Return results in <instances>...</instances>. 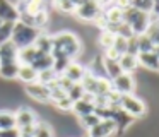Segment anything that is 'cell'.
<instances>
[{"label":"cell","instance_id":"obj_29","mask_svg":"<svg viewBox=\"0 0 159 137\" xmlns=\"http://www.w3.org/2000/svg\"><path fill=\"white\" fill-rule=\"evenodd\" d=\"M57 77H58V74H57L53 68H48V70L38 72V82H41V84H45V86L53 84V82L57 81Z\"/></svg>","mask_w":159,"mask_h":137},{"label":"cell","instance_id":"obj_27","mask_svg":"<svg viewBox=\"0 0 159 137\" xmlns=\"http://www.w3.org/2000/svg\"><path fill=\"white\" fill-rule=\"evenodd\" d=\"M156 3L157 2H154V0H135V2H130V7H134L139 12H144V14H149V16H151V12L156 7Z\"/></svg>","mask_w":159,"mask_h":137},{"label":"cell","instance_id":"obj_12","mask_svg":"<svg viewBox=\"0 0 159 137\" xmlns=\"http://www.w3.org/2000/svg\"><path fill=\"white\" fill-rule=\"evenodd\" d=\"M34 50L38 51V53H43V55H52V50H53V38L52 34H48L46 31H41V33L38 34V38H36L34 41Z\"/></svg>","mask_w":159,"mask_h":137},{"label":"cell","instance_id":"obj_24","mask_svg":"<svg viewBox=\"0 0 159 137\" xmlns=\"http://www.w3.org/2000/svg\"><path fill=\"white\" fill-rule=\"evenodd\" d=\"M31 67L34 68L36 72H43V70H48V68H53V57L52 55H43L41 53L31 64Z\"/></svg>","mask_w":159,"mask_h":137},{"label":"cell","instance_id":"obj_37","mask_svg":"<svg viewBox=\"0 0 159 137\" xmlns=\"http://www.w3.org/2000/svg\"><path fill=\"white\" fill-rule=\"evenodd\" d=\"M0 24H2V21H0Z\"/></svg>","mask_w":159,"mask_h":137},{"label":"cell","instance_id":"obj_35","mask_svg":"<svg viewBox=\"0 0 159 137\" xmlns=\"http://www.w3.org/2000/svg\"><path fill=\"white\" fill-rule=\"evenodd\" d=\"M94 26H96L99 31H104V29L108 27V19H106V16H104L103 12H101L99 16L94 19Z\"/></svg>","mask_w":159,"mask_h":137},{"label":"cell","instance_id":"obj_20","mask_svg":"<svg viewBox=\"0 0 159 137\" xmlns=\"http://www.w3.org/2000/svg\"><path fill=\"white\" fill-rule=\"evenodd\" d=\"M41 53L34 50V46H28V48H22V50L17 51V64L19 65H31L36 58L39 57Z\"/></svg>","mask_w":159,"mask_h":137},{"label":"cell","instance_id":"obj_7","mask_svg":"<svg viewBox=\"0 0 159 137\" xmlns=\"http://www.w3.org/2000/svg\"><path fill=\"white\" fill-rule=\"evenodd\" d=\"M14 118H16V127L19 130L21 129H26V127H31V125H36L39 122L38 120V115L33 111L31 106H26V105H19L14 111Z\"/></svg>","mask_w":159,"mask_h":137},{"label":"cell","instance_id":"obj_22","mask_svg":"<svg viewBox=\"0 0 159 137\" xmlns=\"http://www.w3.org/2000/svg\"><path fill=\"white\" fill-rule=\"evenodd\" d=\"M48 10V3L43 2V0H29L26 2V7H24V12L26 16H38V14Z\"/></svg>","mask_w":159,"mask_h":137},{"label":"cell","instance_id":"obj_32","mask_svg":"<svg viewBox=\"0 0 159 137\" xmlns=\"http://www.w3.org/2000/svg\"><path fill=\"white\" fill-rule=\"evenodd\" d=\"M127 40L128 38H123V36H116L115 38V43H113V50L116 51L118 57H121V55L127 53Z\"/></svg>","mask_w":159,"mask_h":137},{"label":"cell","instance_id":"obj_28","mask_svg":"<svg viewBox=\"0 0 159 137\" xmlns=\"http://www.w3.org/2000/svg\"><path fill=\"white\" fill-rule=\"evenodd\" d=\"M33 137H55V130L48 122H38Z\"/></svg>","mask_w":159,"mask_h":137},{"label":"cell","instance_id":"obj_10","mask_svg":"<svg viewBox=\"0 0 159 137\" xmlns=\"http://www.w3.org/2000/svg\"><path fill=\"white\" fill-rule=\"evenodd\" d=\"M86 72H87V68H86V65H84L82 62L72 60L69 64V67H67L60 75H63V77L69 79L70 82H74V84H79V82L82 81V77L86 75Z\"/></svg>","mask_w":159,"mask_h":137},{"label":"cell","instance_id":"obj_39","mask_svg":"<svg viewBox=\"0 0 159 137\" xmlns=\"http://www.w3.org/2000/svg\"><path fill=\"white\" fill-rule=\"evenodd\" d=\"M84 137H86V135H84Z\"/></svg>","mask_w":159,"mask_h":137},{"label":"cell","instance_id":"obj_19","mask_svg":"<svg viewBox=\"0 0 159 137\" xmlns=\"http://www.w3.org/2000/svg\"><path fill=\"white\" fill-rule=\"evenodd\" d=\"M17 70H19V64H17V62L0 64V79L5 81V82L16 81V77H17Z\"/></svg>","mask_w":159,"mask_h":137},{"label":"cell","instance_id":"obj_33","mask_svg":"<svg viewBox=\"0 0 159 137\" xmlns=\"http://www.w3.org/2000/svg\"><path fill=\"white\" fill-rule=\"evenodd\" d=\"M53 106H55V110L58 113H70V110H72V101L69 99V96H65L63 99H60V101H57V103H53Z\"/></svg>","mask_w":159,"mask_h":137},{"label":"cell","instance_id":"obj_18","mask_svg":"<svg viewBox=\"0 0 159 137\" xmlns=\"http://www.w3.org/2000/svg\"><path fill=\"white\" fill-rule=\"evenodd\" d=\"M93 111H94V103L86 101V99H77V101H74L72 103V110H70V113L75 115L77 118H82V116H86V115H91Z\"/></svg>","mask_w":159,"mask_h":137},{"label":"cell","instance_id":"obj_38","mask_svg":"<svg viewBox=\"0 0 159 137\" xmlns=\"http://www.w3.org/2000/svg\"><path fill=\"white\" fill-rule=\"evenodd\" d=\"M21 137H24V135H21Z\"/></svg>","mask_w":159,"mask_h":137},{"label":"cell","instance_id":"obj_21","mask_svg":"<svg viewBox=\"0 0 159 137\" xmlns=\"http://www.w3.org/2000/svg\"><path fill=\"white\" fill-rule=\"evenodd\" d=\"M151 51H159V46L152 43V40L145 34L137 36V53H151Z\"/></svg>","mask_w":159,"mask_h":137},{"label":"cell","instance_id":"obj_25","mask_svg":"<svg viewBox=\"0 0 159 137\" xmlns=\"http://www.w3.org/2000/svg\"><path fill=\"white\" fill-rule=\"evenodd\" d=\"M103 67H104V74H106V77L110 81H113L118 75H121L118 60H106V58H103Z\"/></svg>","mask_w":159,"mask_h":137},{"label":"cell","instance_id":"obj_23","mask_svg":"<svg viewBox=\"0 0 159 137\" xmlns=\"http://www.w3.org/2000/svg\"><path fill=\"white\" fill-rule=\"evenodd\" d=\"M14 127H16L14 111H11L7 108H0V130L14 129Z\"/></svg>","mask_w":159,"mask_h":137},{"label":"cell","instance_id":"obj_1","mask_svg":"<svg viewBox=\"0 0 159 137\" xmlns=\"http://www.w3.org/2000/svg\"><path fill=\"white\" fill-rule=\"evenodd\" d=\"M53 38V50L52 57L53 58H70V60H77L82 55V40L79 34L74 31H58V33L52 34Z\"/></svg>","mask_w":159,"mask_h":137},{"label":"cell","instance_id":"obj_31","mask_svg":"<svg viewBox=\"0 0 159 137\" xmlns=\"http://www.w3.org/2000/svg\"><path fill=\"white\" fill-rule=\"evenodd\" d=\"M98 122H99V118H98V116L94 115V111H93L91 115H86V116H82V118H79V127L87 132V130H91Z\"/></svg>","mask_w":159,"mask_h":137},{"label":"cell","instance_id":"obj_34","mask_svg":"<svg viewBox=\"0 0 159 137\" xmlns=\"http://www.w3.org/2000/svg\"><path fill=\"white\" fill-rule=\"evenodd\" d=\"M67 96H69V99H70L72 103L82 98V96H84V87L80 86V82H79V84H74L72 87L67 91Z\"/></svg>","mask_w":159,"mask_h":137},{"label":"cell","instance_id":"obj_3","mask_svg":"<svg viewBox=\"0 0 159 137\" xmlns=\"http://www.w3.org/2000/svg\"><path fill=\"white\" fill-rule=\"evenodd\" d=\"M39 33H41L39 29H34V27H31V26H26V24H22V22L17 21V22L14 24V29H12L11 41L17 46V50H22V48L33 46Z\"/></svg>","mask_w":159,"mask_h":137},{"label":"cell","instance_id":"obj_11","mask_svg":"<svg viewBox=\"0 0 159 137\" xmlns=\"http://www.w3.org/2000/svg\"><path fill=\"white\" fill-rule=\"evenodd\" d=\"M137 64L139 67L151 72L159 70V51H151V53H137Z\"/></svg>","mask_w":159,"mask_h":137},{"label":"cell","instance_id":"obj_26","mask_svg":"<svg viewBox=\"0 0 159 137\" xmlns=\"http://www.w3.org/2000/svg\"><path fill=\"white\" fill-rule=\"evenodd\" d=\"M115 38H116V34H113L111 31L104 29V31H101L99 36H98V45H99V46L103 48V51H104V50H108V48L113 46Z\"/></svg>","mask_w":159,"mask_h":137},{"label":"cell","instance_id":"obj_17","mask_svg":"<svg viewBox=\"0 0 159 137\" xmlns=\"http://www.w3.org/2000/svg\"><path fill=\"white\" fill-rule=\"evenodd\" d=\"M17 46L12 41L0 45V64H11V62H17Z\"/></svg>","mask_w":159,"mask_h":137},{"label":"cell","instance_id":"obj_13","mask_svg":"<svg viewBox=\"0 0 159 137\" xmlns=\"http://www.w3.org/2000/svg\"><path fill=\"white\" fill-rule=\"evenodd\" d=\"M0 21L2 22H12V24H16L19 21V14L12 2L0 0Z\"/></svg>","mask_w":159,"mask_h":137},{"label":"cell","instance_id":"obj_4","mask_svg":"<svg viewBox=\"0 0 159 137\" xmlns=\"http://www.w3.org/2000/svg\"><path fill=\"white\" fill-rule=\"evenodd\" d=\"M118 108H120L123 113H127V115L130 116V118H134V120L145 116L147 115V110H149L147 105L135 94L120 96V99H118Z\"/></svg>","mask_w":159,"mask_h":137},{"label":"cell","instance_id":"obj_5","mask_svg":"<svg viewBox=\"0 0 159 137\" xmlns=\"http://www.w3.org/2000/svg\"><path fill=\"white\" fill-rule=\"evenodd\" d=\"M103 10L99 7V2H89V0H86V2H77V9L74 12V16L79 21H82V22H94V19Z\"/></svg>","mask_w":159,"mask_h":137},{"label":"cell","instance_id":"obj_6","mask_svg":"<svg viewBox=\"0 0 159 137\" xmlns=\"http://www.w3.org/2000/svg\"><path fill=\"white\" fill-rule=\"evenodd\" d=\"M135 87H137V79H135V75L130 74H121L111 81V91L116 92L118 96L134 94Z\"/></svg>","mask_w":159,"mask_h":137},{"label":"cell","instance_id":"obj_9","mask_svg":"<svg viewBox=\"0 0 159 137\" xmlns=\"http://www.w3.org/2000/svg\"><path fill=\"white\" fill-rule=\"evenodd\" d=\"M116 134V123L113 120H99L93 129L86 132V137H113Z\"/></svg>","mask_w":159,"mask_h":137},{"label":"cell","instance_id":"obj_16","mask_svg":"<svg viewBox=\"0 0 159 137\" xmlns=\"http://www.w3.org/2000/svg\"><path fill=\"white\" fill-rule=\"evenodd\" d=\"M48 9H53L57 16H74L77 9V2H69V0H60V2H52L48 5Z\"/></svg>","mask_w":159,"mask_h":137},{"label":"cell","instance_id":"obj_2","mask_svg":"<svg viewBox=\"0 0 159 137\" xmlns=\"http://www.w3.org/2000/svg\"><path fill=\"white\" fill-rule=\"evenodd\" d=\"M152 21H157V17H151L149 14L139 12L134 7H128L127 10H123L121 14V22L132 31L134 36H140V34H145L147 27L151 26Z\"/></svg>","mask_w":159,"mask_h":137},{"label":"cell","instance_id":"obj_14","mask_svg":"<svg viewBox=\"0 0 159 137\" xmlns=\"http://www.w3.org/2000/svg\"><path fill=\"white\" fill-rule=\"evenodd\" d=\"M118 65H120L121 74H130L134 75L139 70V64H137V55H130L125 53L118 58Z\"/></svg>","mask_w":159,"mask_h":137},{"label":"cell","instance_id":"obj_15","mask_svg":"<svg viewBox=\"0 0 159 137\" xmlns=\"http://www.w3.org/2000/svg\"><path fill=\"white\" fill-rule=\"evenodd\" d=\"M16 82H21L22 86L33 84V82H38V72H36L31 65H19Z\"/></svg>","mask_w":159,"mask_h":137},{"label":"cell","instance_id":"obj_8","mask_svg":"<svg viewBox=\"0 0 159 137\" xmlns=\"http://www.w3.org/2000/svg\"><path fill=\"white\" fill-rule=\"evenodd\" d=\"M22 91L29 96L31 99H34L36 103H50V87L41 82H33V84L22 86Z\"/></svg>","mask_w":159,"mask_h":137},{"label":"cell","instance_id":"obj_36","mask_svg":"<svg viewBox=\"0 0 159 137\" xmlns=\"http://www.w3.org/2000/svg\"><path fill=\"white\" fill-rule=\"evenodd\" d=\"M0 137H21V130L17 127L7 129V130H0Z\"/></svg>","mask_w":159,"mask_h":137},{"label":"cell","instance_id":"obj_30","mask_svg":"<svg viewBox=\"0 0 159 137\" xmlns=\"http://www.w3.org/2000/svg\"><path fill=\"white\" fill-rule=\"evenodd\" d=\"M12 29H14V24H12V22H2V24H0V45L11 41Z\"/></svg>","mask_w":159,"mask_h":137}]
</instances>
